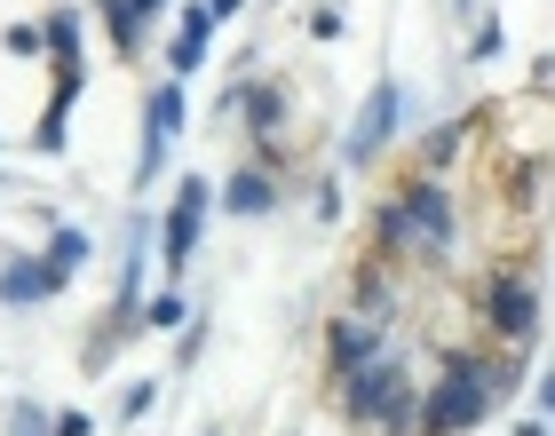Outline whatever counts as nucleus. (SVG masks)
Listing matches in <instances>:
<instances>
[{
    "label": "nucleus",
    "mask_w": 555,
    "mask_h": 436,
    "mask_svg": "<svg viewBox=\"0 0 555 436\" xmlns=\"http://www.w3.org/2000/svg\"><path fill=\"white\" fill-rule=\"evenodd\" d=\"M452 230H461V198H452L444 175H405L389 183L382 215H373V262H444L452 254Z\"/></svg>",
    "instance_id": "1"
},
{
    "label": "nucleus",
    "mask_w": 555,
    "mask_h": 436,
    "mask_svg": "<svg viewBox=\"0 0 555 436\" xmlns=\"http://www.w3.org/2000/svg\"><path fill=\"white\" fill-rule=\"evenodd\" d=\"M341 421L349 428H365V436H421V381L405 373V357L382 349V357H365L358 373H341Z\"/></svg>",
    "instance_id": "2"
},
{
    "label": "nucleus",
    "mask_w": 555,
    "mask_h": 436,
    "mask_svg": "<svg viewBox=\"0 0 555 436\" xmlns=\"http://www.w3.org/2000/svg\"><path fill=\"white\" fill-rule=\"evenodd\" d=\"M476 318L492 325V342L508 349H532L540 342V286L524 262H492L485 278H476Z\"/></svg>",
    "instance_id": "3"
},
{
    "label": "nucleus",
    "mask_w": 555,
    "mask_h": 436,
    "mask_svg": "<svg viewBox=\"0 0 555 436\" xmlns=\"http://www.w3.org/2000/svg\"><path fill=\"white\" fill-rule=\"evenodd\" d=\"M405 302H413V286H405V262H358V286H349V310H365L382 333H397V318H405Z\"/></svg>",
    "instance_id": "4"
},
{
    "label": "nucleus",
    "mask_w": 555,
    "mask_h": 436,
    "mask_svg": "<svg viewBox=\"0 0 555 436\" xmlns=\"http://www.w3.org/2000/svg\"><path fill=\"white\" fill-rule=\"evenodd\" d=\"M207 183H198V175H183V183H175V207H167V230H159V262L167 270H191V254H198V222H207Z\"/></svg>",
    "instance_id": "5"
},
{
    "label": "nucleus",
    "mask_w": 555,
    "mask_h": 436,
    "mask_svg": "<svg viewBox=\"0 0 555 436\" xmlns=\"http://www.w3.org/2000/svg\"><path fill=\"white\" fill-rule=\"evenodd\" d=\"M389 349V333L382 325H373L365 310H334V318H325V373H358L365 366V357H382Z\"/></svg>",
    "instance_id": "6"
},
{
    "label": "nucleus",
    "mask_w": 555,
    "mask_h": 436,
    "mask_svg": "<svg viewBox=\"0 0 555 436\" xmlns=\"http://www.w3.org/2000/svg\"><path fill=\"white\" fill-rule=\"evenodd\" d=\"M397 104H405V95H397V80H382V88L365 95V112H358V127H349V143H341L349 167H365V159H382V151H389V136H397Z\"/></svg>",
    "instance_id": "7"
},
{
    "label": "nucleus",
    "mask_w": 555,
    "mask_h": 436,
    "mask_svg": "<svg viewBox=\"0 0 555 436\" xmlns=\"http://www.w3.org/2000/svg\"><path fill=\"white\" fill-rule=\"evenodd\" d=\"M175 127H183V88H151V112H143V159H135V175H143V191H151V175L167 167V143H175Z\"/></svg>",
    "instance_id": "8"
},
{
    "label": "nucleus",
    "mask_w": 555,
    "mask_h": 436,
    "mask_svg": "<svg viewBox=\"0 0 555 436\" xmlns=\"http://www.w3.org/2000/svg\"><path fill=\"white\" fill-rule=\"evenodd\" d=\"M238 112L255 119V143H262V159H270V151H278V127H286V88H270V80L238 88Z\"/></svg>",
    "instance_id": "9"
},
{
    "label": "nucleus",
    "mask_w": 555,
    "mask_h": 436,
    "mask_svg": "<svg viewBox=\"0 0 555 436\" xmlns=\"http://www.w3.org/2000/svg\"><path fill=\"white\" fill-rule=\"evenodd\" d=\"M48 294H56V270H48V262H9V270H0V302H9V310L48 302Z\"/></svg>",
    "instance_id": "10"
},
{
    "label": "nucleus",
    "mask_w": 555,
    "mask_h": 436,
    "mask_svg": "<svg viewBox=\"0 0 555 436\" xmlns=\"http://www.w3.org/2000/svg\"><path fill=\"white\" fill-rule=\"evenodd\" d=\"M222 207H231V215H270V207H278L270 167H238V175H231V191H222Z\"/></svg>",
    "instance_id": "11"
},
{
    "label": "nucleus",
    "mask_w": 555,
    "mask_h": 436,
    "mask_svg": "<svg viewBox=\"0 0 555 436\" xmlns=\"http://www.w3.org/2000/svg\"><path fill=\"white\" fill-rule=\"evenodd\" d=\"M468 136H476V119H444L437 136L421 143V175H444V167H452V159L468 151Z\"/></svg>",
    "instance_id": "12"
},
{
    "label": "nucleus",
    "mask_w": 555,
    "mask_h": 436,
    "mask_svg": "<svg viewBox=\"0 0 555 436\" xmlns=\"http://www.w3.org/2000/svg\"><path fill=\"white\" fill-rule=\"evenodd\" d=\"M207 33H215V16H207V9H191V16H183V33H175V80L207 64Z\"/></svg>",
    "instance_id": "13"
},
{
    "label": "nucleus",
    "mask_w": 555,
    "mask_h": 436,
    "mask_svg": "<svg viewBox=\"0 0 555 436\" xmlns=\"http://www.w3.org/2000/svg\"><path fill=\"white\" fill-rule=\"evenodd\" d=\"M80 262H88V230H72V222H64L56 239H48V270H56V286H64V278L80 270Z\"/></svg>",
    "instance_id": "14"
},
{
    "label": "nucleus",
    "mask_w": 555,
    "mask_h": 436,
    "mask_svg": "<svg viewBox=\"0 0 555 436\" xmlns=\"http://www.w3.org/2000/svg\"><path fill=\"white\" fill-rule=\"evenodd\" d=\"M104 16H112V40H119V56H135V48H143V16L128 9V0H104Z\"/></svg>",
    "instance_id": "15"
},
{
    "label": "nucleus",
    "mask_w": 555,
    "mask_h": 436,
    "mask_svg": "<svg viewBox=\"0 0 555 436\" xmlns=\"http://www.w3.org/2000/svg\"><path fill=\"white\" fill-rule=\"evenodd\" d=\"M143 325H151V333H175V325H183V294H159V302L143 310Z\"/></svg>",
    "instance_id": "16"
},
{
    "label": "nucleus",
    "mask_w": 555,
    "mask_h": 436,
    "mask_svg": "<svg viewBox=\"0 0 555 436\" xmlns=\"http://www.w3.org/2000/svg\"><path fill=\"white\" fill-rule=\"evenodd\" d=\"M9 48H16V56H40V48H48V24H9Z\"/></svg>",
    "instance_id": "17"
},
{
    "label": "nucleus",
    "mask_w": 555,
    "mask_h": 436,
    "mask_svg": "<svg viewBox=\"0 0 555 436\" xmlns=\"http://www.w3.org/2000/svg\"><path fill=\"white\" fill-rule=\"evenodd\" d=\"M151 397H159V389H151V381H135V389L119 397V421H143V413H151Z\"/></svg>",
    "instance_id": "18"
},
{
    "label": "nucleus",
    "mask_w": 555,
    "mask_h": 436,
    "mask_svg": "<svg viewBox=\"0 0 555 436\" xmlns=\"http://www.w3.org/2000/svg\"><path fill=\"white\" fill-rule=\"evenodd\" d=\"M16 436H56V428L40 421V405H24V413H16Z\"/></svg>",
    "instance_id": "19"
},
{
    "label": "nucleus",
    "mask_w": 555,
    "mask_h": 436,
    "mask_svg": "<svg viewBox=\"0 0 555 436\" xmlns=\"http://www.w3.org/2000/svg\"><path fill=\"white\" fill-rule=\"evenodd\" d=\"M48 428H56V436H88V413H56Z\"/></svg>",
    "instance_id": "20"
},
{
    "label": "nucleus",
    "mask_w": 555,
    "mask_h": 436,
    "mask_svg": "<svg viewBox=\"0 0 555 436\" xmlns=\"http://www.w3.org/2000/svg\"><path fill=\"white\" fill-rule=\"evenodd\" d=\"M198 9H207V16L222 24V16H238V9H246V0H198Z\"/></svg>",
    "instance_id": "21"
},
{
    "label": "nucleus",
    "mask_w": 555,
    "mask_h": 436,
    "mask_svg": "<svg viewBox=\"0 0 555 436\" xmlns=\"http://www.w3.org/2000/svg\"><path fill=\"white\" fill-rule=\"evenodd\" d=\"M128 9H135V16L151 24V16H159V9H167V0H128Z\"/></svg>",
    "instance_id": "22"
},
{
    "label": "nucleus",
    "mask_w": 555,
    "mask_h": 436,
    "mask_svg": "<svg viewBox=\"0 0 555 436\" xmlns=\"http://www.w3.org/2000/svg\"><path fill=\"white\" fill-rule=\"evenodd\" d=\"M540 405H547V413H555V373H547V381H540Z\"/></svg>",
    "instance_id": "23"
},
{
    "label": "nucleus",
    "mask_w": 555,
    "mask_h": 436,
    "mask_svg": "<svg viewBox=\"0 0 555 436\" xmlns=\"http://www.w3.org/2000/svg\"><path fill=\"white\" fill-rule=\"evenodd\" d=\"M516 436H547V421H524V428H516Z\"/></svg>",
    "instance_id": "24"
},
{
    "label": "nucleus",
    "mask_w": 555,
    "mask_h": 436,
    "mask_svg": "<svg viewBox=\"0 0 555 436\" xmlns=\"http://www.w3.org/2000/svg\"><path fill=\"white\" fill-rule=\"evenodd\" d=\"M207 436H222V428H207Z\"/></svg>",
    "instance_id": "25"
}]
</instances>
